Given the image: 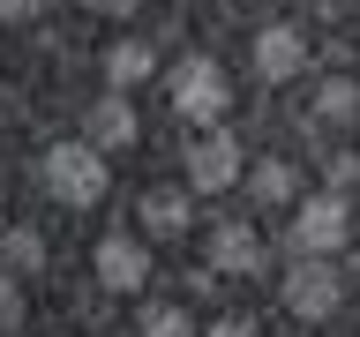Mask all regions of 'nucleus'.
Here are the masks:
<instances>
[{
    "label": "nucleus",
    "mask_w": 360,
    "mask_h": 337,
    "mask_svg": "<svg viewBox=\"0 0 360 337\" xmlns=\"http://www.w3.org/2000/svg\"><path fill=\"white\" fill-rule=\"evenodd\" d=\"M38 180H45V195L68 202V210H98V202H105V187H112V165H105V150H98V143H45Z\"/></svg>",
    "instance_id": "nucleus-1"
},
{
    "label": "nucleus",
    "mask_w": 360,
    "mask_h": 337,
    "mask_svg": "<svg viewBox=\"0 0 360 337\" xmlns=\"http://www.w3.org/2000/svg\"><path fill=\"white\" fill-rule=\"evenodd\" d=\"M165 105H173L180 128H218L233 112V83H225V67L210 53H188L180 67H165Z\"/></svg>",
    "instance_id": "nucleus-2"
},
{
    "label": "nucleus",
    "mask_w": 360,
    "mask_h": 337,
    "mask_svg": "<svg viewBox=\"0 0 360 337\" xmlns=\"http://www.w3.org/2000/svg\"><path fill=\"white\" fill-rule=\"evenodd\" d=\"M345 240H353V210H345V195H338V187H323V195L300 187V202L285 210V255H338Z\"/></svg>",
    "instance_id": "nucleus-3"
},
{
    "label": "nucleus",
    "mask_w": 360,
    "mask_h": 337,
    "mask_svg": "<svg viewBox=\"0 0 360 337\" xmlns=\"http://www.w3.org/2000/svg\"><path fill=\"white\" fill-rule=\"evenodd\" d=\"M278 300H285L292 322H323V315H338V300H345V277H338L330 255H292V270L278 277Z\"/></svg>",
    "instance_id": "nucleus-4"
},
{
    "label": "nucleus",
    "mask_w": 360,
    "mask_h": 337,
    "mask_svg": "<svg viewBox=\"0 0 360 337\" xmlns=\"http://www.w3.org/2000/svg\"><path fill=\"white\" fill-rule=\"evenodd\" d=\"M188 187L195 195H225V187H240V173H248V150H240V135L225 128H195V143H188Z\"/></svg>",
    "instance_id": "nucleus-5"
},
{
    "label": "nucleus",
    "mask_w": 360,
    "mask_h": 337,
    "mask_svg": "<svg viewBox=\"0 0 360 337\" xmlns=\"http://www.w3.org/2000/svg\"><path fill=\"white\" fill-rule=\"evenodd\" d=\"M90 277H98L112 300H143V285H150V247L128 240V232H105V240L90 247Z\"/></svg>",
    "instance_id": "nucleus-6"
},
{
    "label": "nucleus",
    "mask_w": 360,
    "mask_h": 337,
    "mask_svg": "<svg viewBox=\"0 0 360 337\" xmlns=\"http://www.w3.org/2000/svg\"><path fill=\"white\" fill-rule=\"evenodd\" d=\"M308 30L300 22H263L255 38H248V67L263 75V83H292V75H308Z\"/></svg>",
    "instance_id": "nucleus-7"
},
{
    "label": "nucleus",
    "mask_w": 360,
    "mask_h": 337,
    "mask_svg": "<svg viewBox=\"0 0 360 337\" xmlns=\"http://www.w3.org/2000/svg\"><path fill=\"white\" fill-rule=\"evenodd\" d=\"M202 270L210 277H263V232L255 225H210L202 232Z\"/></svg>",
    "instance_id": "nucleus-8"
},
{
    "label": "nucleus",
    "mask_w": 360,
    "mask_h": 337,
    "mask_svg": "<svg viewBox=\"0 0 360 337\" xmlns=\"http://www.w3.org/2000/svg\"><path fill=\"white\" fill-rule=\"evenodd\" d=\"M135 218H143L150 240H180V232L195 225V187H188V180H180V187H150V195L135 202Z\"/></svg>",
    "instance_id": "nucleus-9"
},
{
    "label": "nucleus",
    "mask_w": 360,
    "mask_h": 337,
    "mask_svg": "<svg viewBox=\"0 0 360 337\" xmlns=\"http://www.w3.org/2000/svg\"><path fill=\"white\" fill-rule=\"evenodd\" d=\"M98 75H105V90H135L158 75V45L150 38H112L105 53H98Z\"/></svg>",
    "instance_id": "nucleus-10"
},
{
    "label": "nucleus",
    "mask_w": 360,
    "mask_h": 337,
    "mask_svg": "<svg viewBox=\"0 0 360 337\" xmlns=\"http://www.w3.org/2000/svg\"><path fill=\"white\" fill-rule=\"evenodd\" d=\"M135 135H143V120H135L128 90H105V98L90 105V135H83V143H98V150H128Z\"/></svg>",
    "instance_id": "nucleus-11"
},
{
    "label": "nucleus",
    "mask_w": 360,
    "mask_h": 337,
    "mask_svg": "<svg viewBox=\"0 0 360 337\" xmlns=\"http://www.w3.org/2000/svg\"><path fill=\"white\" fill-rule=\"evenodd\" d=\"M248 195L263 202V210H292L300 202V165L292 157H255L248 165Z\"/></svg>",
    "instance_id": "nucleus-12"
},
{
    "label": "nucleus",
    "mask_w": 360,
    "mask_h": 337,
    "mask_svg": "<svg viewBox=\"0 0 360 337\" xmlns=\"http://www.w3.org/2000/svg\"><path fill=\"white\" fill-rule=\"evenodd\" d=\"M308 120H315V128H353V120H360V83H353V75H323L315 98H308Z\"/></svg>",
    "instance_id": "nucleus-13"
},
{
    "label": "nucleus",
    "mask_w": 360,
    "mask_h": 337,
    "mask_svg": "<svg viewBox=\"0 0 360 337\" xmlns=\"http://www.w3.org/2000/svg\"><path fill=\"white\" fill-rule=\"evenodd\" d=\"M0 263H8V277H38L45 270V232L38 225H0Z\"/></svg>",
    "instance_id": "nucleus-14"
},
{
    "label": "nucleus",
    "mask_w": 360,
    "mask_h": 337,
    "mask_svg": "<svg viewBox=\"0 0 360 337\" xmlns=\"http://www.w3.org/2000/svg\"><path fill=\"white\" fill-rule=\"evenodd\" d=\"M135 337H202V322L188 315V300H143Z\"/></svg>",
    "instance_id": "nucleus-15"
},
{
    "label": "nucleus",
    "mask_w": 360,
    "mask_h": 337,
    "mask_svg": "<svg viewBox=\"0 0 360 337\" xmlns=\"http://www.w3.org/2000/svg\"><path fill=\"white\" fill-rule=\"evenodd\" d=\"M323 187L353 195V187H360V150H330V157H323Z\"/></svg>",
    "instance_id": "nucleus-16"
},
{
    "label": "nucleus",
    "mask_w": 360,
    "mask_h": 337,
    "mask_svg": "<svg viewBox=\"0 0 360 337\" xmlns=\"http://www.w3.org/2000/svg\"><path fill=\"white\" fill-rule=\"evenodd\" d=\"M8 330H22V285L15 277H0V337Z\"/></svg>",
    "instance_id": "nucleus-17"
},
{
    "label": "nucleus",
    "mask_w": 360,
    "mask_h": 337,
    "mask_svg": "<svg viewBox=\"0 0 360 337\" xmlns=\"http://www.w3.org/2000/svg\"><path fill=\"white\" fill-rule=\"evenodd\" d=\"M45 0H0V30H15V22H38Z\"/></svg>",
    "instance_id": "nucleus-18"
},
{
    "label": "nucleus",
    "mask_w": 360,
    "mask_h": 337,
    "mask_svg": "<svg viewBox=\"0 0 360 337\" xmlns=\"http://www.w3.org/2000/svg\"><path fill=\"white\" fill-rule=\"evenodd\" d=\"M202 337H263V330H255L248 315H218V322H210V330H202Z\"/></svg>",
    "instance_id": "nucleus-19"
},
{
    "label": "nucleus",
    "mask_w": 360,
    "mask_h": 337,
    "mask_svg": "<svg viewBox=\"0 0 360 337\" xmlns=\"http://www.w3.org/2000/svg\"><path fill=\"white\" fill-rule=\"evenodd\" d=\"M83 8H90V15H112V22H128L135 8H143V0H83Z\"/></svg>",
    "instance_id": "nucleus-20"
},
{
    "label": "nucleus",
    "mask_w": 360,
    "mask_h": 337,
    "mask_svg": "<svg viewBox=\"0 0 360 337\" xmlns=\"http://www.w3.org/2000/svg\"><path fill=\"white\" fill-rule=\"evenodd\" d=\"M0 225H8V218H0Z\"/></svg>",
    "instance_id": "nucleus-21"
}]
</instances>
